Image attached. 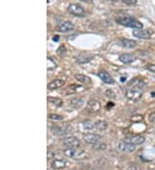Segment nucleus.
I'll return each mask as SVG.
<instances>
[{
  "mask_svg": "<svg viewBox=\"0 0 155 170\" xmlns=\"http://www.w3.org/2000/svg\"><path fill=\"white\" fill-rule=\"evenodd\" d=\"M115 21H116L117 23L121 24L123 26H125V27L134 28V29H141V28H143V24L138 20L133 18L132 16H118L115 19Z\"/></svg>",
  "mask_w": 155,
  "mask_h": 170,
  "instance_id": "f257e3e1",
  "label": "nucleus"
},
{
  "mask_svg": "<svg viewBox=\"0 0 155 170\" xmlns=\"http://www.w3.org/2000/svg\"><path fill=\"white\" fill-rule=\"evenodd\" d=\"M143 95L142 90H139V89H127L126 92H125V96L127 100L129 101H133V102H137L139 101L141 96Z\"/></svg>",
  "mask_w": 155,
  "mask_h": 170,
  "instance_id": "f03ea898",
  "label": "nucleus"
},
{
  "mask_svg": "<svg viewBox=\"0 0 155 170\" xmlns=\"http://www.w3.org/2000/svg\"><path fill=\"white\" fill-rule=\"evenodd\" d=\"M68 12L71 14V15H73L75 16H80V17H82V16L84 15V8L79 4H69L67 8Z\"/></svg>",
  "mask_w": 155,
  "mask_h": 170,
  "instance_id": "7ed1b4c3",
  "label": "nucleus"
},
{
  "mask_svg": "<svg viewBox=\"0 0 155 170\" xmlns=\"http://www.w3.org/2000/svg\"><path fill=\"white\" fill-rule=\"evenodd\" d=\"M145 137L141 135H131V136H127L124 139V142L134 144V145H139L145 142Z\"/></svg>",
  "mask_w": 155,
  "mask_h": 170,
  "instance_id": "20e7f679",
  "label": "nucleus"
},
{
  "mask_svg": "<svg viewBox=\"0 0 155 170\" xmlns=\"http://www.w3.org/2000/svg\"><path fill=\"white\" fill-rule=\"evenodd\" d=\"M72 129H70L68 126H60V125H54L51 126L52 132L56 136H63L67 134L68 132Z\"/></svg>",
  "mask_w": 155,
  "mask_h": 170,
  "instance_id": "39448f33",
  "label": "nucleus"
},
{
  "mask_svg": "<svg viewBox=\"0 0 155 170\" xmlns=\"http://www.w3.org/2000/svg\"><path fill=\"white\" fill-rule=\"evenodd\" d=\"M63 144L67 148H72V149H77L78 147H80V141L79 139H77L75 137H68L63 139Z\"/></svg>",
  "mask_w": 155,
  "mask_h": 170,
  "instance_id": "423d86ee",
  "label": "nucleus"
},
{
  "mask_svg": "<svg viewBox=\"0 0 155 170\" xmlns=\"http://www.w3.org/2000/svg\"><path fill=\"white\" fill-rule=\"evenodd\" d=\"M153 31L150 29H135L133 30V35L139 39H149L151 38Z\"/></svg>",
  "mask_w": 155,
  "mask_h": 170,
  "instance_id": "0eeeda50",
  "label": "nucleus"
},
{
  "mask_svg": "<svg viewBox=\"0 0 155 170\" xmlns=\"http://www.w3.org/2000/svg\"><path fill=\"white\" fill-rule=\"evenodd\" d=\"M100 139H101V136L96 133H88L83 136L84 141L88 144H92V145H94L97 143L99 142Z\"/></svg>",
  "mask_w": 155,
  "mask_h": 170,
  "instance_id": "6e6552de",
  "label": "nucleus"
},
{
  "mask_svg": "<svg viewBox=\"0 0 155 170\" xmlns=\"http://www.w3.org/2000/svg\"><path fill=\"white\" fill-rule=\"evenodd\" d=\"M85 109L89 113H97L101 109V103L97 100H91L86 104Z\"/></svg>",
  "mask_w": 155,
  "mask_h": 170,
  "instance_id": "1a4fd4ad",
  "label": "nucleus"
},
{
  "mask_svg": "<svg viewBox=\"0 0 155 170\" xmlns=\"http://www.w3.org/2000/svg\"><path fill=\"white\" fill-rule=\"evenodd\" d=\"M127 86L130 89H139V90H143V89L146 87V83L140 78H135L132 79L129 83H127Z\"/></svg>",
  "mask_w": 155,
  "mask_h": 170,
  "instance_id": "9d476101",
  "label": "nucleus"
},
{
  "mask_svg": "<svg viewBox=\"0 0 155 170\" xmlns=\"http://www.w3.org/2000/svg\"><path fill=\"white\" fill-rule=\"evenodd\" d=\"M117 149H118V150L124 152V153H132L135 151L136 148L134 144H130V143H127L126 142H122L119 143Z\"/></svg>",
  "mask_w": 155,
  "mask_h": 170,
  "instance_id": "9b49d317",
  "label": "nucleus"
},
{
  "mask_svg": "<svg viewBox=\"0 0 155 170\" xmlns=\"http://www.w3.org/2000/svg\"><path fill=\"white\" fill-rule=\"evenodd\" d=\"M73 28H74V25L69 21L63 22L58 26V30L61 33H67V32L72 31L73 30Z\"/></svg>",
  "mask_w": 155,
  "mask_h": 170,
  "instance_id": "f8f14e48",
  "label": "nucleus"
},
{
  "mask_svg": "<svg viewBox=\"0 0 155 170\" xmlns=\"http://www.w3.org/2000/svg\"><path fill=\"white\" fill-rule=\"evenodd\" d=\"M97 76L99 77V78L103 82H104L105 83H108V84H112V83H115L114 79L112 78V77L110 75V73L105 71H101L97 73Z\"/></svg>",
  "mask_w": 155,
  "mask_h": 170,
  "instance_id": "ddd939ff",
  "label": "nucleus"
},
{
  "mask_svg": "<svg viewBox=\"0 0 155 170\" xmlns=\"http://www.w3.org/2000/svg\"><path fill=\"white\" fill-rule=\"evenodd\" d=\"M120 46H122L124 48H128L131 49L136 47V41L133 40H129V39H122L119 40L118 42Z\"/></svg>",
  "mask_w": 155,
  "mask_h": 170,
  "instance_id": "4468645a",
  "label": "nucleus"
},
{
  "mask_svg": "<svg viewBox=\"0 0 155 170\" xmlns=\"http://www.w3.org/2000/svg\"><path fill=\"white\" fill-rule=\"evenodd\" d=\"M63 85H65V82L61 79H55L54 81H52L51 83H49L48 84V89L49 90H54V89H60Z\"/></svg>",
  "mask_w": 155,
  "mask_h": 170,
  "instance_id": "2eb2a0df",
  "label": "nucleus"
},
{
  "mask_svg": "<svg viewBox=\"0 0 155 170\" xmlns=\"http://www.w3.org/2000/svg\"><path fill=\"white\" fill-rule=\"evenodd\" d=\"M67 165L66 163V161H64L62 159H56V160H54L51 163V167L54 168V169H62Z\"/></svg>",
  "mask_w": 155,
  "mask_h": 170,
  "instance_id": "dca6fc26",
  "label": "nucleus"
},
{
  "mask_svg": "<svg viewBox=\"0 0 155 170\" xmlns=\"http://www.w3.org/2000/svg\"><path fill=\"white\" fill-rule=\"evenodd\" d=\"M93 59V57L91 55H87V54H80L76 57V61L80 64H86L88 62H90L91 60Z\"/></svg>",
  "mask_w": 155,
  "mask_h": 170,
  "instance_id": "f3484780",
  "label": "nucleus"
},
{
  "mask_svg": "<svg viewBox=\"0 0 155 170\" xmlns=\"http://www.w3.org/2000/svg\"><path fill=\"white\" fill-rule=\"evenodd\" d=\"M135 57L129 53H123L122 55H120L119 60L123 64H130L135 61Z\"/></svg>",
  "mask_w": 155,
  "mask_h": 170,
  "instance_id": "a211bd4d",
  "label": "nucleus"
},
{
  "mask_svg": "<svg viewBox=\"0 0 155 170\" xmlns=\"http://www.w3.org/2000/svg\"><path fill=\"white\" fill-rule=\"evenodd\" d=\"M69 104L73 108H80L83 106L84 100L82 98H72L69 101Z\"/></svg>",
  "mask_w": 155,
  "mask_h": 170,
  "instance_id": "6ab92c4d",
  "label": "nucleus"
},
{
  "mask_svg": "<svg viewBox=\"0 0 155 170\" xmlns=\"http://www.w3.org/2000/svg\"><path fill=\"white\" fill-rule=\"evenodd\" d=\"M75 78L78 81H80V83H84V84H91L92 83V80L91 78L87 77V76L83 75V74H76L75 75Z\"/></svg>",
  "mask_w": 155,
  "mask_h": 170,
  "instance_id": "aec40b11",
  "label": "nucleus"
},
{
  "mask_svg": "<svg viewBox=\"0 0 155 170\" xmlns=\"http://www.w3.org/2000/svg\"><path fill=\"white\" fill-rule=\"evenodd\" d=\"M94 125H95L96 129L98 131L106 130L108 127V122L105 120H98L94 123Z\"/></svg>",
  "mask_w": 155,
  "mask_h": 170,
  "instance_id": "412c9836",
  "label": "nucleus"
},
{
  "mask_svg": "<svg viewBox=\"0 0 155 170\" xmlns=\"http://www.w3.org/2000/svg\"><path fill=\"white\" fill-rule=\"evenodd\" d=\"M48 102L56 106V107H61L62 104H63L62 100L60 99V98H55V97H48Z\"/></svg>",
  "mask_w": 155,
  "mask_h": 170,
  "instance_id": "4be33fe9",
  "label": "nucleus"
},
{
  "mask_svg": "<svg viewBox=\"0 0 155 170\" xmlns=\"http://www.w3.org/2000/svg\"><path fill=\"white\" fill-rule=\"evenodd\" d=\"M63 154L67 157H73L76 155L75 149L72 148H67L63 150Z\"/></svg>",
  "mask_w": 155,
  "mask_h": 170,
  "instance_id": "5701e85b",
  "label": "nucleus"
},
{
  "mask_svg": "<svg viewBox=\"0 0 155 170\" xmlns=\"http://www.w3.org/2000/svg\"><path fill=\"white\" fill-rule=\"evenodd\" d=\"M79 88H80V86L77 85V84H72L71 86H69V87L67 88V89H66V91H67V95H70V94L76 93Z\"/></svg>",
  "mask_w": 155,
  "mask_h": 170,
  "instance_id": "b1692460",
  "label": "nucleus"
},
{
  "mask_svg": "<svg viewBox=\"0 0 155 170\" xmlns=\"http://www.w3.org/2000/svg\"><path fill=\"white\" fill-rule=\"evenodd\" d=\"M48 119L51 120H54V121H61L63 120L64 118L60 114H51L48 115Z\"/></svg>",
  "mask_w": 155,
  "mask_h": 170,
  "instance_id": "393cba45",
  "label": "nucleus"
},
{
  "mask_svg": "<svg viewBox=\"0 0 155 170\" xmlns=\"http://www.w3.org/2000/svg\"><path fill=\"white\" fill-rule=\"evenodd\" d=\"M83 125H84V129H86V130H92V129H93V128H95V125H94L92 122H91V121H89V120H87V121H84V122L83 123Z\"/></svg>",
  "mask_w": 155,
  "mask_h": 170,
  "instance_id": "a878e982",
  "label": "nucleus"
},
{
  "mask_svg": "<svg viewBox=\"0 0 155 170\" xmlns=\"http://www.w3.org/2000/svg\"><path fill=\"white\" fill-rule=\"evenodd\" d=\"M122 2L127 5H135L137 3V0H122Z\"/></svg>",
  "mask_w": 155,
  "mask_h": 170,
  "instance_id": "bb28decb",
  "label": "nucleus"
},
{
  "mask_svg": "<svg viewBox=\"0 0 155 170\" xmlns=\"http://www.w3.org/2000/svg\"><path fill=\"white\" fill-rule=\"evenodd\" d=\"M105 95H107L108 97H110V98H115V94L111 90V89H108V90L105 92Z\"/></svg>",
  "mask_w": 155,
  "mask_h": 170,
  "instance_id": "cd10ccee",
  "label": "nucleus"
},
{
  "mask_svg": "<svg viewBox=\"0 0 155 170\" xmlns=\"http://www.w3.org/2000/svg\"><path fill=\"white\" fill-rule=\"evenodd\" d=\"M147 70L148 71H150L151 72H153L155 73V64H148L147 66Z\"/></svg>",
  "mask_w": 155,
  "mask_h": 170,
  "instance_id": "c85d7f7f",
  "label": "nucleus"
},
{
  "mask_svg": "<svg viewBox=\"0 0 155 170\" xmlns=\"http://www.w3.org/2000/svg\"><path fill=\"white\" fill-rule=\"evenodd\" d=\"M149 121L151 122H155V113H152L149 116Z\"/></svg>",
  "mask_w": 155,
  "mask_h": 170,
  "instance_id": "c756f323",
  "label": "nucleus"
},
{
  "mask_svg": "<svg viewBox=\"0 0 155 170\" xmlns=\"http://www.w3.org/2000/svg\"><path fill=\"white\" fill-rule=\"evenodd\" d=\"M80 1H83V2H85V3H91L92 0H80Z\"/></svg>",
  "mask_w": 155,
  "mask_h": 170,
  "instance_id": "7c9ffc66",
  "label": "nucleus"
},
{
  "mask_svg": "<svg viewBox=\"0 0 155 170\" xmlns=\"http://www.w3.org/2000/svg\"><path fill=\"white\" fill-rule=\"evenodd\" d=\"M55 38H54V40H59V36H54Z\"/></svg>",
  "mask_w": 155,
  "mask_h": 170,
  "instance_id": "2f4dec72",
  "label": "nucleus"
}]
</instances>
